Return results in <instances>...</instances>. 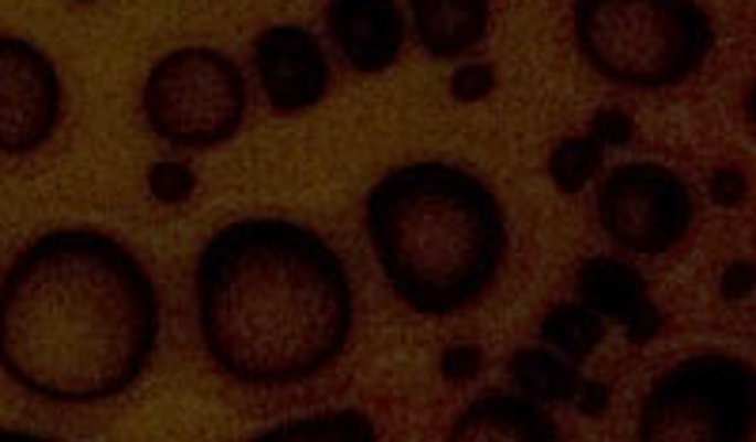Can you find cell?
<instances>
[{
    "label": "cell",
    "instance_id": "6da1fadb",
    "mask_svg": "<svg viewBox=\"0 0 756 442\" xmlns=\"http://www.w3.org/2000/svg\"><path fill=\"white\" fill-rule=\"evenodd\" d=\"M156 337V284L110 235L53 231L8 269L0 359L26 394L106 401L145 370Z\"/></svg>",
    "mask_w": 756,
    "mask_h": 442
},
{
    "label": "cell",
    "instance_id": "7402d4cb",
    "mask_svg": "<svg viewBox=\"0 0 756 442\" xmlns=\"http://www.w3.org/2000/svg\"><path fill=\"white\" fill-rule=\"evenodd\" d=\"M742 197H745V179L734 171V166L711 174V201H715V205L734 208V205H742Z\"/></svg>",
    "mask_w": 756,
    "mask_h": 442
},
{
    "label": "cell",
    "instance_id": "4fadbf2b",
    "mask_svg": "<svg viewBox=\"0 0 756 442\" xmlns=\"http://www.w3.org/2000/svg\"><path fill=\"white\" fill-rule=\"evenodd\" d=\"M420 46L447 61L477 50L488 34V0H408Z\"/></svg>",
    "mask_w": 756,
    "mask_h": 442
},
{
    "label": "cell",
    "instance_id": "ba28073f",
    "mask_svg": "<svg viewBox=\"0 0 756 442\" xmlns=\"http://www.w3.org/2000/svg\"><path fill=\"white\" fill-rule=\"evenodd\" d=\"M61 118V79L53 61L31 42L8 34L0 42V148L34 152Z\"/></svg>",
    "mask_w": 756,
    "mask_h": 442
},
{
    "label": "cell",
    "instance_id": "ffe728a7",
    "mask_svg": "<svg viewBox=\"0 0 756 442\" xmlns=\"http://www.w3.org/2000/svg\"><path fill=\"white\" fill-rule=\"evenodd\" d=\"M590 132L605 148H628L631 137H636V121H631L620 106H605V110H598V118H594Z\"/></svg>",
    "mask_w": 756,
    "mask_h": 442
},
{
    "label": "cell",
    "instance_id": "8fae6325",
    "mask_svg": "<svg viewBox=\"0 0 756 442\" xmlns=\"http://www.w3.org/2000/svg\"><path fill=\"white\" fill-rule=\"evenodd\" d=\"M579 299L625 330L631 344H647L662 333V311L647 295V280L617 258H590L579 269Z\"/></svg>",
    "mask_w": 756,
    "mask_h": 442
},
{
    "label": "cell",
    "instance_id": "277c9868",
    "mask_svg": "<svg viewBox=\"0 0 756 442\" xmlns=\"http://www.w3.org/2000/svg\"><path fill=\"white\" fill-rule=\"evenodd\" d=\"M575 42L598 76L658 91L700 73L715 31L696 0H575Z\"/></svg>",
    "mask_w": 756,
    "mask_h": 442
},
{
    "label": "cell",
    "instance_id": "2e32d148",
    "mask_svg": "<svg viewBox=\"0 0 756 442\" xmlns=\"http://www.w3.org/2000/svg\"><path fill=\"white\" fill-rule=\"evenodd\" d=\"M605 159V144L598 137H575V140H560L556 152L549 155V174L560 185V193H579L590 185V179L598 174Z\"/></svg>",
    "mask_w": 756,
    "mask_h": 442
},
{
    "label": "cell",
    "instance_id": "44dd1931",
    "mask_svg": "<svg viewBox=\"0 0 756 442\" xmlns=\"http://www.w3.org/2000/svg\"><path fill=\"white\" fill-rule=\"evenodd\" d=\"M480 364H485L480 348H473V344H454V348L443 352V378L447 382H469V378H477Z\"/></svg>",
    "mask_w": 756,
    "mask_h": 442
},
{
    "label": "cell",
    "instance_id": "d6986e66",
    "mask_svg": "<svg viewBox=\"0 0 756 442\" xmlns=\"http://www.w3.org/2000/svg\"><path fill=\"white\" fill-rule=\"evenodd\" d=\"M492 87H496V68L492 65H480V61H469V65H461L458 73H454V79H450L454 99H461V103L485 99Z\"/></svg>",
    "mask_w": 756,
    "mask_h": 442
},
{
    "label": "cell",
    "instance_id": "e0dca14e",
    "mask_svg": "<svg viewBox=\"0 0 756 442\" xmlns=\"http://www.w3.org/2000/svg\"><path fill=\"white\" fill-rule=\"evenodd\" d=\"M284 439H375V428L360 412H341V417H326V420H296L288 428L262 435V442H284Z\"/></svg>",
    "mask_w": 756,
    "mask_h": 442
},
{
    "label": "cell",
    "instance_id": "603a6c76",
    "mask_svg": "<svg viewBox=\"0 0 756 442\" xmlns=\"http://www.w3.org/2000/svg\"><path fill=\"white\" fill-rule=\"evenodd\" d=\"M753 288H756V269L749 261H737V265L726 269V277H723V299H726V303H742Z\"/></svg>",
    "mask_w": 756,
    "mask_h": 442
},
{
    "label": "cell",
    "instance_id": "484cf974",
    "mask_svg": "<svg viewBox=\"0 0 756 442\" xmlns=\"http://www.w3.org/2000/svg\"><path fill=\"white\" fill-rule=\"evenodd\" d=\"M84 4H87V0H84Z\"/></svg>",
    "mask_w": 756,
    "mask_h": 442
},
{
    "label": "cell",
    "instance_id": "7a4b0ae2",
    "mask_svg": "<svg viewBox=\"0 0 756 442\" xmlns=\"http://www.w3.org/2000/svg\"><path fill=\"white\" fill-rule=\"evenodd\" d=\"M198 317L212 364L251 386L315 378L352 333V288L322 235L238 219L204 242Z\"/></svg>",
    "mask_w": 756,
    "mask_h": 442
},
{
    "label": "cell",
    "instance_id": "30bf717a",
    "mask_svg": "<svg viewBox=\"0 0 756 442\" xmlns=\"http://www.w3.org/2000/svg\"><path fill=\"white\" fill-rule=\"evenodd\" d=\"M329 34L360 73H382L405 46V15L397 0H333L326 12Z\"/></svg>",
    "mask_w": 756,
    "mask_h": 442
},
{
    "label": "cell",
    "instance_id": "52a82bcc",
    "mask_svg": "<svg viewBox=\"0 0 756 442\" xmlns=\"http://www.w3.org/2000/svg\"><path fill=\"white\" fill-rule=\"evenodd\" d=\"M601 231L647 258L673 250L692 227V197L662 163H625L598 185Z\"/></svg>",
    "mask_w": 756,
    "mask_h": 442
},
{
    "label": "cell",
    "instance_id": "9c48e42d",
    "mask_svg": "<svg viewBox=\"0 0 756 442\" xmlns=\"http://www.w3.org/2000/svg\"><path fill=\"white\" fill-rule=\"evenodd\" d=\"M254 65L273 110H310L329 91V61L302 26H269L254 42Z\"/></svg>",
    "mask_w": 756,
    "mask_h": 442
},
{
    "label": "cell",
    "instance_id": "5b68a950",
    "mask_svg": "<svg viewBox=\"0 0 756 442\" xmlns=\"http://www.w3.org/2000/svg\"><path fill=\"white\" fill-rule=\"evenodd\" d=\"M756 423V370L742 359L700 356L670 367L639 412L643 442H737Z\"/></svg>",
    "mask_w": 756,
    "mask_h": 442
},
{
    "label": "cell",
    "instance_id": "3957f363",
    "mask_svg": "<svg viewBox=\"0 0 756 442\" xmlns=\"http://www.w3.org/2000/svg\"><path fill=\"white\" fill-rule=\"evenodd\" d=\"M368 235L390 288L420 314H454L492 288L507 219L485 182L450 163H408L368 197Z\"/></svg>",
    "mask_w": 756,
    "mask_h": 442
},
{
    "label": "cell",
    "instance_id": "ac0fdd59",
    "mask_svg": "<svg viewBox=\"0 0 756 442\" xmlns=\"http://www.w3.org/2000/svg\"><path fill=\"white\" fill-rule=\"evenodd\" d=\"M148 190H151V197L163 201V205H182V201L198 190V179H193L190 166L167 159V163H156L148 171Z\"/></svg>",
    "mask_w": 756,
    "mask_h": 442
},
{
    "label": "cell",
    "instance_id": "8992f818",
    "mask_svg": "<svg viewBox=\"0 0 756 442\" xmlns=\"http://www.w3.org/2000/svg\"><path fill=\"white\" fill-rule=\"evenodd\" d=\"M145 118L156 137L174 148L224 144L243 129L246 79L220 50H174L148 73Z\"/></svg>",
    "mask_w": 756,
    "mask_h": 442
},
{
    "label": "cell",
    "instance_id": "7c38bea8",
    "mask_svg": "<svg viewBox=\"0 0 756 442\" xmlns=\"http://www.w3.org/2000/svg\"><path fill=\"white\" fill-rule=\"evenodd\" d=\"M450 439L477 442V439H503V442H545L556 439V423L533 397L492 394L469 405L450 428Z\"/></svg>",
    "mask_w": 756,
    "mask_h": 442
},
{
    "label": "cell",
    "instance_id": "5bb4252c",
    "mask_svg": "<svg viewBox=\"0 0 756 442\" xmlns=\"http://www.w3.org/2000/svg\"><path fill=\"white\" fill-rule=\"evenodd\" d=\"M511 378L514 390L533 397V401H575L586 378L579 375V364L567 356H556L549 348H519L511 356Z\"/></svg>",
    "mask_w": 756,
    "mask_h": 442
},
{
    "label": "cell",
    "instance_id": "cb8c5ba5",
    "mask_svg": "<svg viewBox=\"0 0 756 442\" xmlns=\"http://www.w3.org/2000/svg\"><path fill=\"white\" fill-rule=\"evenodd\" d=\"M605 405H609V386L590 382V378H586V382H583V390H579V397H575V409H579L583 417H601V412H605Z\"/></svg>",
    "mask_w": 756,
    "mask_h": 442
},
{
    "label": "cell",
    "instance_id": "d4e9b609",
    "mask_svg": "<svg viewBox=\"0 0 756 442\" xmlns=\"http://www.w3.org/2000/svg\"><path fill=\"white\" fill-rule=\"evenodd\" d=\"M749 118H753V126H756V87L749 91Z\"/></svg>",
    "mask_w": 756,
    "mask_h": 442
},
{
    "label": "cell",
    "instance_id": "9a60e30c",
    "mask_svg": "<svg viewBox=\"0 0 756 442\" xmlns=\"http://www.w3.org/2000/svg\"><path fill=\"white\" fill-rule=\"evenodd\" d=\"M605 322H609V317L601 311H594L590 303H583V299L579 303H560L545 314V322H541V341L560 348L567 359H575V364H583V359L605 341Z\"/></svg>",
    "mask_w": 756,
    "mask_h": 442
}]
</instances>
